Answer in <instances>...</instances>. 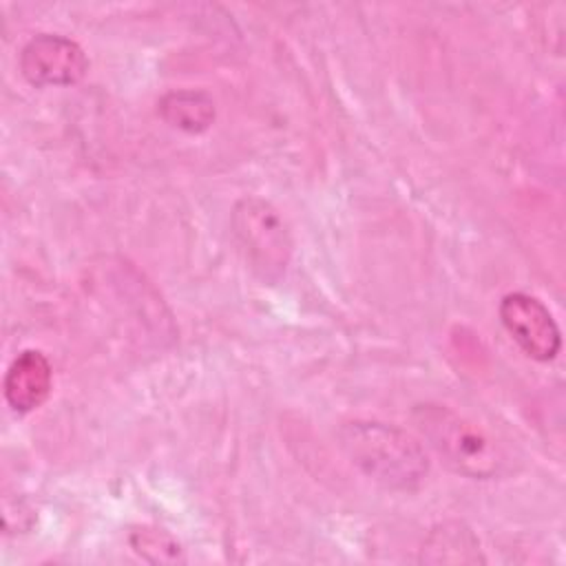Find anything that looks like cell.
<instances>
[{"label": "cell", "instance_id": "obj_6", "mask_svg": "<svg viewBox=\"0 0 566 566\" xmlns=\"http://www.w3.org/2000/svg\"><path fill=\"white\" fill-rule=\"evenodd\" d=\"M53 387V369L40 349L20 352L4 374V398L15 413L42 407Z\"/></svg>", "mask_w": 566, "mask_h": 566}, {"label": "cell", "instance_id": "obj_3", "mask_svg": "<svg viewBox=\"0 0 566 566\" xmlns=\"http://www.w3.org/2000/svg\"><path fill=\"white\" fill-rule=\"evenodd\" d=\"M232 232L261 279H279L292 259V234L281 212L261 197H245L232 208Z\"/></svg>", "mask_w": 566, "mask_h": 566}, {"label": "cell", "instance_id": "obj_7", "mask_svg": "<svg viewBox=\"0 0 566 566\" xmlns=\"http://www.w3.org/2000/svg\"><path fill=\"white\" fill-rule=\"evenodd\" d=\"M420 562L424 564H484L480 539L462 522H444L436 526L422 548Z\"/></svg>", "mask_w": 566, "mask_h": 566}, {"label": "cell", "instance_id": "obj_9", "mask_svg": "<svg viewBox=\"0 0 566 566\" xmlns=\"http://www.w3.org/2000/svg\"><path fill=\"white\" fill-rule=\"evenodd\" d=\"M128 542L133 551L150 564H177L186 559L181 544L166 528L159 526H135Z\"/></svg>", "mask_w": 566, "mask_h": 566}, {"label": "cell", "instance_id": "obj_1", "mask_svg": "<svg viewBox=\"0 0 566 566\" xmlns=\"http://www.w3.org/2000/svg\"><path fill=\"white\" fill-rule=\"evenodd\" d=\"M338 436L352 464L385 489L413 491L429 473L422 444L400 427L354 420L343 424Z\"/></svg>", "mask_w": 566, "mask_h": 566}, {"label": "cell", "instance_id": "obj_5", "mask_svg": "<svg viewBox=\"0 0 566 566\" xmlns=\"http://www.w3.org/2000/svg\"><path fill=\"white\" fill-rule=\"evenodd\" d=\"M20 71L33 86H71L88 71V57L62 33H38L20 51Z\"/></svg>", "mask_w": 566, "mask_h": 566}, {"label": "cell", "instance_id": "obj_2", "mask_svg": "<svg viewBox=\"0 0 566 566\" xmlns=\"http://www.w3.org/2000/svg\"><path fill=\"white\" fill-rule=\"evenodd\" d=\"M413 424L438 458L455 473L473 480L495 478L504 464L502 449L486 431L442 405H418Z\"/></svg>", "mask_w": 566, "mask_h": 566}, {"label": "cell", "instance_id": "obj_8", "mask_svg": "<svg viewBox=\"0 0 566 566\" xmlns=\"http://www.w3.org/2000/svg\"><path fill=\"white\" fill-rule=\"evenodd\" d=\"M159 115L161 119L184 133H203L212 126L217 108L214 99L206 91H192V88H181V91H170L166 93L159 102Z\"/></svg>", "mask_w": 566, "mask_h": 566}, {"label": "cell", "instance_id": "obj_4", "mask_svg": "<svg viewBox=\"0 0 566 566\" xmlns=\"http://www.w3.org/2000/svg\"><path fill=\"white\" fill-rule=\"evenodd\" d=\"M500 321L520 349L533 360L548 363L562 349V332L548 307L526 292H511L500 301Z\"/></svg>", "mask_w": 566, "mask_h": 566}]
</instances>
